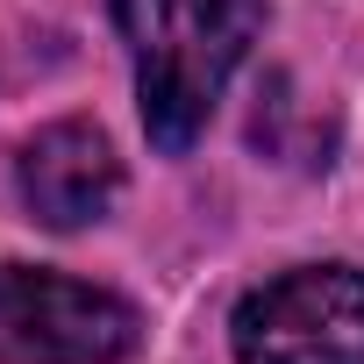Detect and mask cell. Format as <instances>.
Wrapping results in <instances>:
<instances>
[{"label":"cell","instance_id":"6da1fadb","mask_svg":"<svg viewBox=\"0 0 364 364\" xmlns=\"http://www.w3.org/2000/svg\"><path fill=\"white\" fill-rule=\"evenodd\" d=\"M122 43L136 58V107L164 157H186L264 29V0H114Z\"/></svg>","mask_w":364,"mask_h":364},{"label":"cell","instance_id":"7a4b0ae2","mask_svg":"<svg viewBox=\"0 0 364 364\" xmlns=\"http://www.w3.org/2000/svg\"><path fill=\"white\" fill-rule=\"evenodd\" d=\"M236 364H364V272L300 264L236 307Z\"/></svg>","mask_w":364,"mask_h":364},{"label":"cell","instance_id":"3957f363","mask_svg":"<svg viewBox=\"0 0 364 364\" xmlns=\"http://www.w3.org/2000/svg\"><path fill=\"white\" fill-rule=\"evenodd\" d=\"M136 350V307L107 286L0 264V364H122Z\"/></svg>","mask_w":364,"mask_h":364},{"label":"cell","instance_id":"277c9868","mask_svg":"<svg viewBox=\"0 0 364 364\" xmlns=\"http://www.w3.org/2000/svg\"><path fill=\"white\" fill-rule=\"evenodd\" d=\"M15 186L43 229H86L114 208L122 193V164L93 122H50L22 143L15 157Z\"/></svg>","mask_w":364,"mask_h":364}]
</instances>
